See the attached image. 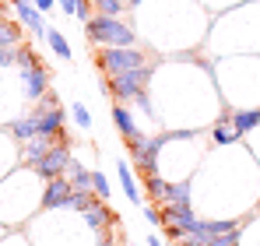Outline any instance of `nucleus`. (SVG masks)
I'll return each instance as SVG.
<instances>
[{"label":"nucleus","mask_w":260,"mask_h":246,"mask_svg":"<svg viewBox=\"0 0 260 246\" xmlns=\"http://www.w3.org/2000/svg\"><path fill=\"white\" fill-rule=\"evenodd\" d=\"M85 36L99 49H113V46H137V32L120 18H106V14H91L85 21Z\"/></svg>","instance_id":"f257e3e1"},{"label":"nucleus","mask_w":260,"mask_h":246,"mask_svg":"<svg viewBox=\"0 0 260 246\" xmlns=\"http://www.w3.org/2000/svg\"><path fill=\"white\" fill-rule=\"evenodd\" d=\"M18 81H21V91H25V99L28 102H39L46 91H49V71H46V64L36 56V49L32 46H18Z\"/></svg>","instance_id":"f03ea898"},{"label":"nucleus","mask_w":260,"mask_h":246,"mask_svg":"<svg viewBox=\"0 0 260 246\" xmlns=\"http://www.w3.org/2000/svg\"><path fill=\"white\" fill-rule=\"evenodd\" d=\"M127 148H130V162L137 165V172L141 176H155L158 172V159H162V148H166V134H155V137L137 134L134 141H127Z\"/></svg>","instance_id":"7ed1b4c3"},{"label":"nucleus","mask_w":260,"mask_h":246,"mask_svg":"<svg viewBox=\"0 0 260 246\" xmlns=\"http://www.w3.org/2000/svg\"><path fill=\"white\" fill-rule=\"evenodd\" d=\"M151 74H155V67L148 64V67H137V71H130V74H113L109 81H106V91L113 95V102H134L137 95H144L148 91V81H151Z\"/></svg>","instance_id":"20e7f679"},{"label":"nucleus","mask_w":260,"mask_h":246,"mask_svg":"<svg viewBox=\"0 0 260 246\" xmlns=\"http://www.w3.org/2000/svg\"><path fill=\"white\" fill-rule=\"evenodd\" d=\"M99 67L106 78H113V74H130L137 67H148V60L137 46H113V49H99Z\"/></svg>","instance_id":"39448f33"},{"label":"nucleus","mask_w":260,"mask_h":246,"mask_svg":"<svg viewBox=\"0 0 260 246\" xmlns=\"http://www.w3.org/2000/svg\"><path fill=\"white\" fill-rule=\"evenodd\" d=\"M71 159H74V155H71V144H67V141H56V144L46 151L43 159H39V162L25 165V169H32V172H36V176L46 183V179L63 176V172H67V165H71Z\"/></svg>","instance_id":"423d86ee"},{"label":"nucleus","mask_w":260,"mask_h":246,"mask_svg":"<svg viewBox=\"0 0 260 246\" xmlns=\"http://www.w3.org/2000/svg\"><path fill=\"white\" fill-rule=\"evenodd\" d=\"M81 222H85L91 232H99V239H106V236H109V229L116 225V211H113L109 201H99V197H95V201L81 211Z\"/></svg>","instance_id":"0eeeda50"},{"label":"nucleus","mask_w":260,"mask_h":246,"mask_svg":"<svg viewBox=\"0 0 260 246\" xmlns=\"http://www.w3.org/2000/svg\"><path fill=\"white\" fill-rule=\"evenodd\" d=\"M32 120H36V134H43V137H56V141H67L63 137V109L56 106V109H32L28 113Z\"/></svg>","instance_id":"6e6552de"},{"label":"nucleus","mask_w":260,"mask_h":246,"mask_svg":"<svg viewBox=\"0 0 260 246\" xmlns=\"http://www.w3.org/2000/svg\"><path fill=\"white\" fill-rule=\"evenodd\" d=\"M71 194H74V187H71L63 176L46 179V183H43V211H63Z\"/></svg>","instance_id":"1a4fd4ad"},{"label":"nucleus","mask_w":260,"mask_h":246,"mask_svg":"<svg viewBox=\"0 0 260 246\" xmlns=\"http://www.w3.org/2000/svg\"><path fill=\"white\" fill-rule=\"evenodd\" d=\"M14 14H18V25H25L32 36H46V21H43V11L32 4V0H11Z\"/></svg>","instance_id":"9d476101"},{"label":"nucleus","mask_w":260,"mask_h":246,"mask_svg":"<svg viewBox=\"0 0 260 246\" xmlns=\"http://www.w3.org/2000/svg\"><path fill=\"white\" fill-rule=\"evenodd\" d=\"M53 144H56V137H43V134H36V137L21 141V151H18V155H21V162H25V165H32V162H39Z\"/></svg>","instance_id":"9b49d317"},{"label":"nucleus","mask_w":260,"mask_h":246,"mask_svg":"<svg viewBox=\"0 0 260 246\" xmlns=\"http://www.w3.org/2000/svg\"><path fill=\"white\" fill-rule=\"evenodd\" d=\"M243 134H239V127L232 123V113H225L218 123H211V141L215 144H221V148H229V144H236Z\"/></svg>","instance_id":"f8f14e48"},{"label":"nucleus","mask_w":260,"mask_h":246,"mask_svg":"<svg viewBox=\"0 0 260 246\" xmlns=\"http://www.w3.org/2000/svg\"><path fill=\"white\" fill-rule=\"evenodd\" d=\"M113 123H116V130L123 134V141H134L141 130H137V120H134V113H130L123 102H113Z\"/></svg>","instance_id":"ddd939ff"},{"label":"nucleus","mask_w":260,"mask_h":246,"mask_svg":"<svg viewBox=\"0 0 260 246\" xmlns=\"http://www.w3.org/2000/svg\"><path fill=\"white\" fill-rule=\"evenodd\" d=\"M63 179H67L74 190H91V169H85V165L78 162V159H71L67 172H63Z\"/></svg>","instance_id":"4468645a"},{"label":"nucleus","mask_w":260,"mask_h":246,"mask_svg":"<svg viewBox=\"0 0 260 246\" xmlns=\"http://www.w3.org/2000/svg\"><path fill=\"white\" fill-rule=\"evenodd\" d=\"M116 172H120V187H123V194H127V201H141V187H137V179H134V169L130 162H120L116 165Z\"/></svg>","instance_id":"2eb2a0df"},{"label":"nucleus","mask_w":260,"mask_h":246,"mask_svg":"<svg viewBox=\"0 0 260 246\" xmlns=\"http://www.w3.org/2000/svg\"><path fill=\"white\" fill-rule=\"evenodd\" d=\"M232 123L239 127V134L257 130L260 127V106H253V109H236V113H232Z\"/></svg>","instance_id":"dca6fc26"},{"label":"nucleus","mask_w":260,"mask_h":246,"mask_svg":"<svg viewBox=\"0 0 260 246\" xmlns=\"http://www.w3.org/2000/svg\"><path fill=\"white\" fill-rule=\"evenodd\" d=\"M4 46H21V25L7 21V18H0V49Z\"/></svg>","instance_id":"f3484780"},{"label":"nucleus","mask_w":260,"mask_h":246,"mask_svg":"<svg viewBox=\"0 0 260 246\" xmlns=\"http://www.w3.org/2000/svg\"><path fill=\"white\" fill-rule=\"evenodd\" d=\"M46 42H49V49H53L60 60H71V56H74V53H71V46H67V39H63L56 28H46Z\"/></svg>","instance_id":"a211bd4d"},{"label":"nucleus","mask_w":260,"mask_h":246,"mask_svg":"<svg viewBox=\"0 0 260 246\" xmlns=\"http://www.w3.org/2000/svg\"><path fill=\"white\" fill-rule=\"evenodd\" d=\"M11 137H14V141H28V137H36V120H32V116L14 120V123H11Z\"/></svg>","instance_id":"6ab92c4d"},{"label":"nucleus","mask_w":260,"mask_h":246,"mask_svg":"<svg viewBox=\"0 0 260 246\" xmlns=\"http://www.w3.org/2000/svg\"><path fill=\"white\" fill-rule=\"evenodd\" d=\"M166 183H169V179L158 176V172H155V176H144V190H148V197H151V201H162V197H166Z\"/></svg>","instance_id":"aec40b11"},{"label":"nucleus","mask_w":260,"mask_h":246,"mask_svg":"<svg viewBox=\"0 0 260 246\" xmlns=\"http://www.w3.org/2000/svg\"><path fill=\"white\" fill-rule=\"evenodd\" d=\"M91 11L106 14V18H120L123 14V0H91Z\"/></svg>","instance_id":"412c9836"},{"label":"nucleus","mask_w":260,"mask_h":246,"mask_svg":"<svg viewBox=\"0 0 260 246\" xmlns=\"http://www.w3.org/2000/svg\"><path fill=\"white\" fill-rule=\"evenodd\" d=\"M91 190H95V197L99 201H109V179H106V172H99V169H91Z\"/></svg>","instance_id":"4be33fe9"},{"label":"nucleus","mask_w":260,"mask_h":246,"mask_svg":"<svg viewBox=\"0 0 260 246\" xmlns=\"http://www.w3.org/2000/svg\"><path fill=\"white\" fill-rule=\"evenodd\" d=\"M71 116H74V123H78L81 130H88V127H91V113H88L81 102H74V106H71Z\"/></svg>","instance_id":"5701e85b"},{"label":"nucleus","mask_w":260,"mask_h":246,"mask_svg":"<svg viewBox=\"0 0 260 246\" xmlns=\"http://www.w3.org/2000/svg\"><path fill=\"white\" fill-rule=\"evenodd\" d=\"M14 64H18V46H4L0 49V71L4 67H14Z\"/></svg>","instance_id":"b1692460"},{"label":"nucleus","mask_w":260,"mask_h":246,"mask_svg":"<svg viewBox=\"0 0 260 246\" xmlns=\"http://www.w3.org/2000/svg\"><path fill=\"white\" fill-rule=\"evenodd\" d=\"M144 218H148L151 225H162V204H158V201H151V204L144 207Z\"/></svg>","instance_id":"393cba45"},{"label":"nucleus","mask_w":260,"mask_h":246,"mask_svg":"<svg viewBox=\"0 0 260 246\" xmlns=\"http://www.w3.org/2000/svg\"><path fill=\"white\" fill-rule=\"evenodd\" d=\"M63 14H78V0H56Z\"/></svg>","instance_id":"a878e982"},{"label":"nucleus","mask_w":260,"mask_h":246,"mask_svg":"<svg viewBox=\"0 0 260 246\" xmlns=\"http://www.w3.org/2000/svg\"><path fill=\"white\" fill-rule=\"evenodd\" d=\"M32 4H36V7H39V11H43V14H49V11H53V4H56V0H32Z\"/></svg>","instance_id":"bb28decb"},{"label":"nucleus","mask_w":260,"mask_h":246,"mask_svg":"<svg viewBox=\"0 0 260 246\" xmlns=\"http://www.w3.org/2000/svg\"><path fill=\"white\" fill-rule=\"evenodd\" d=\"M148 246H162V239L158 236H148Z\"/></svg>","instance_id":"cd10ccee"},{"label":"nucleus","mask_w":260,"mask_h":246,"mask_svg":"<svg viewBox=\"0 0 260 246\" xmlns=\"http://www.w3.org/2000/svg\"><path fill=\"white\" fill-rule=\"evenodd\" d=\"M99 246H120L116 239H99Z\"/></svg>","instance_id":"c85d7f7f"},{"label":"nucleus","mask_w":260,"mask_h":246,"mask_svg":"<svg viewBox=\"0 0 260 246\" xmlns=\"http://www.w3.org/2000/svg\"><path fill=\"white\" fill-rule=\"evenodd\" d=\"M127 4H130V7H141V4H144V0H127Z\"/></svg>","instance_id":"c756f323"},{"label":"nucleus","mask_w":260,"mask_h":246,"mask_svg":"<svg viewBox=\"0 0 260 246\" xmlns=\"http://www.w3.org/2000/svg\"><path fill=\"white\" fill-rule=\"evenodd\" d=\"M0 18H4V0H0Z\"/></svg>","instance_id":"7c9ffc66"},{"label":"nucleus","mask_w":260,"mask_h":246,"mask_svg":"<svg viewBox=\"0 0 260 246\" xmlns=\"http://www.w3.org/2000/svg\"><path fill=\"white\" fill-rule=\"evenodd\" d=\"M0 236H7V232H4V229H0Z\"/></svg>","instance_id":"2f4dec72"}]
</instances>
